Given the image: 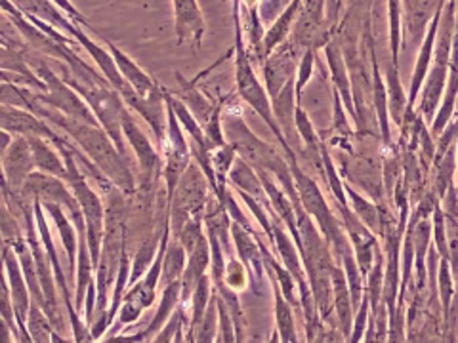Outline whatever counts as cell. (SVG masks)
I'll return each instance as SVG.
<instances>
[{
  "mask_svg": "<svg viewBox=\"0 0 458 343\" xmlns=\"http://www.w3.org/2000/svg\"><path fill=\"white\" fill-rule=\"evenodd\" d=\"M27 111L48 120L52 127H56L67 137H71L73 143L83 151V153L103 172V176L110 177L111 184L117 189L123 191L125 195L132 197L136 193L138 182L130 172L127 157L120 153L110 137V134H107L102 127H92L83 120L61 115L60 111H56V109H50L45 103H40L37 100L35 92Z\"/></svg>",
  "mask_w": 458,
  "mask_h": 343,
  "instance_id": "cell-1",
  "label": "cell"
},
{
  "mask_svg": "<svg viewBox=\"0 0 458 343\" xmlns=\"http://www.w3.org/2000/svg\"><path fill=\"white\" fill-rule=\"evenodd\" d=\"M233 23H235V85H237L239 98L247 105H250L269 127V130L274 132L279 145L282 147V151H285L289 162H296L294 151L275 118L272 98H269L266 86L258 80V75H256L252 67L250 52L245 46V38H242V23L241 21H233Z\"/></svg>",
  "mask_w": 458,
  "mask_h": 343,
  "instance_id": "cell-2",
  "label": "cell"
},
{
  "mask_svg": "<svg viewBox=\"0 0 458 343\" xmlns=\"http://www.w3.org/2000/svg\"><path fill=\"white\" fill-rule=\"evenodd\" d=\"M60 75L67 85L77 90L80 94V98L88 103L94 117L98 118L100 127L110 134L117 149L127 157V149L123 142V117L128 107L123 100V95L110 85H85V82L75 80L70 75V71H67V67H61Z\"/></svg>",
  "mask_w": 458,
  "mask_h": 343,
  "instance_id": "cell-3",
  "label": "cell"
},
{
  "mask_svg": "<svg viewBox=\"0 0 458 343\" xmlns=\"http://www.w3.org/2000/svg\"><path fill=\"white\" fill-rule=\"evenodd\" d=\"M212 195L205 172L193 160L184 172L182 180L170 199V229L172 239H178L184 225L193 217H205L209 199Z\"/></svg>",
  "mask_w": 458,
  "mask_h": 343,
  "instance_id": "cell-4",
  "label": "cell"
},
{
  "mask_svg": "<svg viewBox=\"0 0 458 343\" xmlns=\"http://www.w3.org/2000/svg\"><path fill=\"white\" fill-rule=\"evenodd\" d=\"M18 195L31 204L38 200V202H52V204L63 206V208L70 212L78 235H83V233L86 235L85 214L80 210L77 197L73 195L71 185L65 180H61V177L50 176L45 172H33Z\"/></svg>",
  "mask_w": 458,
  "mask_h": 343,
  "instance_id": "cell-5",
  "label": "cell"
},
{
  "mask_svg": "<svg viewBox=\"0 0 458 343\" xmlns=\"http://www.w3.org/2000/svg\"><path fill=\"white\" fill-rule=\"evenodd\" d=\"M123 132H125V142L132 147L134 153L138 159L140 176H138V189L145 191V193H155L159 182L163 180V168H165V159L150 142V137L143 134V130L136 125L130 109L125 111L123 117Z\"/></svg>",
  "mask_w": 458,
  "mask_h": 343,
  "instance_id": "cell-6",
  "label": "cell"
},
{
  "mask_svg": "<svg viewBox=\"0 0 458 343\" xmlns=\"http://www.w3.org/2000/svg\"><path fill=\"white\" fill-rule=\"evenodd\" d=\"M0 125H3L4 132H10L12 135L43 137V140L52 142L56 149L71 143L67 140V135H61L60 132L53 130L48 120L40 118L35 113L25 111V109L0 105Z\"/></svg>",
  "mask_w": 458,
  "mask_h": 343,
  "instance_id": "cell-7",
  "label": "cell"
},
{
  "mask_svg": "<svg viewBox=\"0 0 458 343\" xmlns=\"http://www.w3.org/2000/svg\"><path fill=\"white\" fill-rule=\"evenodd\" d=\"M105 46L110 48V52L113 53L120 75L125 77L128 86L136 92L142 100H145L147 103L160 105V107L167 105L165 86H160L153 77L147 75L136 61H134L130 56H127V53L119 46H115L111 40H105Z\"/></svg>",
  "mask_w": 458,
  "mask_h": 343,
  "instance_id": "cell-8",
  "label": "cell"
},
{
  "mask_svg": "<svg viewBox=\"0 0 458 343\" xmlns=\"http://www.w3.org/2000/svg\"><path fill=\"white\" fill-rule=\"evenodd\" d=\"M3 172H4V187L12 193H20L29 176L37 172L29 140L23 135L13 137L12 145L3 153Z\"/></svg>",
  "mask_w": 458,
  "mask_h": 343,
  "instance_id": "cell-9",
  "label": "cell"
},
{
  "mask_svg": "<svg viewBox=\"0 0 458 343\" xmlns=\"http://www.w3.org/2000/svg\"><path fill=\"white\" fill-rule=\"evenodd\" d=\"M232 237L235 242L237 256L242 262V265H245L249 271L252 292L256 296H260L262 294L260 282L264 281L266 264H264V254H262L260 242H258V233L249 231L242 225L232 222Z\"/></svg>",
  "mask_w": 458,
  "mask_h": 343,
  "instance_id": "cell-10",
  "label": "cell"
},
{
  "mask_svg": "<svg viewBox=\"0 0 458 343\" xmlns=\"http://www.w3.org/2000/svg\"><path fill=\"white\" fill-rule=\"evenodd\" d=\"M174 6V31L178 46L192 43L193 50L203 45L207 23L197 0H172Z\"/></svg>",
  "mask_w": 458,
  "mask_h": 343,
  "instance_id": "cell-11",
  "label": "cell"
},
{
  "mask_svg": "<svg viewBox=\"0 0 458 343\" xmlns=\"http://www.w3.org/2000/svg\"><path fill=\"white\" fill-rule=\"evenodd\" d=\"M3 257H4L6 282L10 286V296H12L13 311H16L18 324H27V317H29L33 298H31V292H29V286H27L25 274H23V269H21V264H20V257H18L16 252H13L12 246H8V244H4Z\"/></svg>",
  "mask_w": 458,
  "mask_h": 343,
  "instance_id": "cell-12",
  "label": "cell"
},
{
  "mask_svg": "<svg viewBox=\"0 0 458 343\" xmlns=\"http://www.w3.org/2000/svg\"><path fill=\"white\" fill-rule=\"evenodd\" d=\"M294 45L290 48V40L285 45L279 46L272 56H267L264 61V80H266V90L269 98H275L279 92L289 85V80L296 78L299 73V67L294 65Z\"/></svg>",
  "mask_w": 458,
  "mask_h": 343,
  "instance_id": "cell-13",
  "label": "cell"
},
{
  "mask_svg": "<svg viewBox=\"0 0 458 343\" xmlns=\"http://www.w3.org/2000/svg\"><path fill=\"white\" fill-rule=\"evenodd\" d=\"M73 38L90 53L92 60L96 61V65L100 67L102 75H103L107 80H110V85H111L120 95H123L130 86H128V82L125 80V77L120 75V71H119V67H117V63H115V58H113V53L110 52V48H107V46H105V48L98 46L83 29H80V25H77V31H75Z\"/></svg>",
  "mask_w": 458,
  "mask_h": 343,
  "instance_id": "cell-14",
  "label": "cell"
},
{
  "mask_svg": "<svg viewBox=\"0 0 458 343\" xmlns=\"http://www.w3.org/2000/svg\"><path fill=\"white\" fill-rule=\"evenodd\" d=\"M304 3L306 0H290V3L285 6V10L279 13L274 25L264 33V40H262V60L264 61L267 60V56H272V53L279 46L287 43L290 37V29L296 25V21H299Z\"/></svg>",
  "mask_w": 458,
  "mask_h": 343,
  "instance_id": "cell-15",
  "label": "cell"
},
{
  "mask_svg": "<svg viewBox=\"0 0 458 343\" xmlns=\"http://www.w3.org/2000/svg\"><path fill=\"white\" fill-rule=\"evenodd\" d=\"M210 265H212L210 241H209V237H205L203 241L199 242L197 249L190 254V257H187V267H185L182 279H180V282H182V299H180L182 307L185 304H190L199 281L205 277L207 271L210 269Z\"/></svg>",
  "mask_w": 458,
  "mask_h": 343,
  "instance_id": "cell-16",
  "label": "cell"
},
{
  "mask_svg": "<svg viewBox=\"0 0 458 343\" xmlns=\"http://www.w3.org/2000/svg\"><path fill=\"white\" fill-rule=\"evenodd\" d=\"M43 204L45 212L50 216V219L53 222V225H56L58 233H60V239H61V244L65 249V254H67V264H70V279H75L77 277V239H78V231L73 224L71 216H67L63 212V206L60 204H52V202H40Z\"/></svg>",
  "mask_w": 458,
  "mask_h": 343,
  "instance_id": "cell-17",
  "label": "cell"
},
{
  "mask_svg": "<svg viewBox=\"0 0 458 343\" xmlns=\"http://www.w3.org/2000/svg\"><path fill=\"white\" fill-rule=\"evenodd\" d=\"M321 20H323V0H306L299 16V21L294 25L292 45L296 48L299 46L312 48V43L317 38Z\"/></svg>",
  "mask_w": 458,
  "mask_h": 343,
  "instance_id": "cell-18",
  "label": "cell"
},
{
  "mask_svg": "<svg viewBox=\"0 0 458 343\" xmlns=\"http://www.w3.org/2000/svg\"><path fill=\"white\" fill-rule=\"evenodd\" d=\"M27 140H29L37 172H45L50 176L61 177L65 182L70 180V170H67L65 160L60 159L58 149H53L48 143V140H43V137H27Z\"/></svg>",
  "mask_w": 458,
  "mask_h": 343,
  "instance_id": "cell-19",
  "label": "cell"
},
{
  "mask_svg": "<svg viewBox=\"0 0 458 343\" xmlns=\"http://www.w3.org/2000/svg\"><path fill=\"white\" fill-rule=\"evenodd\" d=\"M92 271H96L92 262V254L88 249L86 242V235H78V257H77V277H75V307L77 311L85 313V301H86V294L88 288L94 284L92 279Z\"/></svg>",
  "mask_w": 458,
  "mask_h": 343,
  "instance_id": "cell-20",
  "label": "cell"
},
{
  "mask_svg": "<svg viewBox=\"0 0 458 343\" xmlns=\"http://www.w3.org/2000/svg\"><path fill=\"white\" fill-rule=\"evenodd\" d=\"M229 184L233 185L235 191H242V193L254 197L256 200L262 202L264 206L269 202L258 172H256L250 167V164H247L245 160L239 159V157H237V160L233 164L232 172H229Z\"/></svg>",
  "mask_w": 458,
  "mask_h": 343,
  "instance_id": "cell-21",
  "label": "cell"
},
{
  "mask_svg": "<svg viewBox=\"0 0 458 343\" xmlns=\"http://www.w3.org/2000/svg\"><path fill=\"white\" fill-rule=\"evenodd\" d=\"M167 222H168V219H167ZM165 227H167V224H165ZM165 227L159 229L157 233H153V235H150L142 242L136 256H134V259H132L128 288H132L134 284H138L145 277V273L150 271V267L153 265V259L157 257V254L160 250V242H163Z\"/></svg>",
  "mask_w": 458,
  "mask_h": 343,
  "instance_id": "cell-22",
  "label": "cell"
},
{
  "mask_svg": "<svg viewBox=\"0 0 458 343\" xmlns=\"http://www.w3.org/2000/svg\"><path fill=\"white\" fill-rule=\"evenodd\" d=\"M266 271L269 277L274 279V269L266 265ZM272 282H274V292H275V323H277V334L281 338V343H299V339H296V326H294V314H292L290 301L282 296L277 277Z\"/></svg>",
  "mask_w": 458,
  "mask_h": 343,
  "instance_id": "cell-23",
  "label": "cell"
},
{
  "mask_svg": "<svg viewBox=\"0 0 458 343\" xmlns=\"http://www.w3.org/2000/svg\"><path fill=\"white\" fill-rule=\"evenodd\" d=\"M182 299V282L176 281L172 282L168 286L163 288V298H160V304H159V309L155 313L153 321L150 323V326L145 328V332L150 338L157 336L163 328L167 326V323L172 319V314L176 313L178 309V304Z\"/></svg>",
  "mask_w": 458,
  "mask_h": 343,
  "instance_id": "cell-24",
  "label": "cell"
},
{
  "mask_svg": "<svg viewBox=\"0 0 458 343\" xmlns=\"http://www.w3.org/2000/svg\"><path fill=\"white\" fill-rule=\"evenodd\" d=\"M212 279L209 274H205L203 279L199 281L193 298H192V317L190 323L185 326V339L193 343L195 341V334H197V328L203 323L207 309L210 306V299H212Z\"/></svg>",
  "mask_w": 458,
  "mask_h": 343,
  "instance_id": "cell-25",
  "label": "cell"
},
{
  "mask_svg": "<svg viewBox=\"0 0 458 343\" xmlns=\"http://www.w3.org/2000/svg\"><path fill=\"white\" fill-rule=\"evenodd\" d=\"M35 219H37V229H38L40 241H43V244H45L46 254H48L50 262H52V267H53V274H56V282H58V286L61 288V298L71 296V294H70V288H67V279H65V274H63L61 265H60L56 246H53V241H52L50 227H48V224H46V212H45V208H43V204H40L38 200L35 202Z\"/></svg>",
  "mask_w": 458,
  "mask_h": 343,
  "instance_id": "cell-26",
  "label": "cell"
},
{
  "mask_svg": "<svg viewBox=\"0 0 458 343\" xmlns=\"http://www.w3.org/2000/svg\"><path fill=\"white\" fill-rule=\"evenodd\" d=\"M272 105L282 134H289V130L292 128L290 125H294L296 107H299V98H296V78L289 80V85L272 100Z\"/></svg>",
  "mask_w": 458,
  "mask_h": 343,
  "instance_id": "cell-27",
  "label": "cell"
},
{
  "mask_svg": "<svg viewBox=\"0 0 458 343\" xmlns=\"http://www.w3.org/2000/svg\"><path fill=\"white\" fill-rule=\"evenodd\" d=\"M187 257H190V254H187V250L184 249V244L178 239H170L168 249L165 252L163 277H160V284H163V288L182 279V274L187 267Z\"/></svg>",
  "mask_w": 458,
  "mask_h": 343,
  "instance_id": "cell-28",
  "label": "cell"
},
{
  "mask_svg": "<svg viewBox=\"0 0 458 343\" xmlns=\"http://www.w3.org/2000/svg\"><path fill=\"white\" fill-rule=\"evenodd\" d=\"M220 328V311H218V294L214 290V296L210 299V306L207 309V314L203 323L197 328L195 341L193 343H217V334Z\"/></svg>",
  "mask_w": 458,
  "mask_h": 343,
  "instance_id": "cell-29",
  "label": "cell"
},
{
  "mask_svg": "<svg viewBox=\"0 0 458 343\" xmlns=\"http://www.w3.org/2000/svg\"><path fill=\"white\" fill-rule=\"evenodd\" d=\"M332 282H334V304H336V314H339V319L342 323L344 332H349V314H352V304L354 301H349V294L346 290V282L340 271H332Z\"/></svg>",
  "mask_w": 458,
  "mask_h": 343,
  "instance_id": "cell-30",
  "label": "cell"
},
{
  "mask_svg": "<svg viewBox=\"0 0 458 343\" xmlns=\"http://www.w3.org/2000/svg\"><path fill=\"white\" fill-rule=\"evenodd\" d=\"M314 48H307L306 53L300 60V65H299V73H296V98H299V105L302 102V90L304 86L309 82V78H312V73H314Z\"/></svg>",
  "mask_w": 458,
  "mask_h": 343,
  "instance_id": "cell-31",
  "label": "cell"
},
{
  "mask_svg": "<svg viewBox=\"0 0 458 343\" xmlns=\"http://www.w3.org/2000/svg\"><path fill=\"white\" fill-rule=\"evenodd\" d=\"M247 267L242 265L241 259H232V262H227L225 267V282L229 288H233L235 292L242 290V288L247 286Z\"/></svg>",
  "mask_w": 458,
  "mask_h": 343,
  "instance_id": "cell-32",
  "label": "cell"
},
{
  "mask_svg": "<svg viewBox=\"0 0 458 343\" xmlns=\"http://www.w3.org/2000/svg\"><path fill=\"white\" fill-rule=\"evenodd\" d=\"M184 321H185V313H184V307H180V309H176V313L172 314V319L167 323L163 331H160L155 336L153 343H174V339H176V334L180 331V326L185 324Z\"/></svg>",
  "mask_w": 458,
  "mask_h": 343,
  "instance_id": "cell-33",
  "label": "cell"
},
{
  "mask_svg": "<svg viewBox=\"0 0 458 343\" xmlns=\"http://www.w3.org/2000/svg\"><path fill=\"white\" fill-rule=\"evenodd\" d=\"M346 269L349 277V286H352V294H354V306H359V279H357L356 265L349 256H346Z\"/></svg>",
  "mask_w": 458,
  "mask_h": 343,
  "instance_id": "cell-34",
  "label": "cell"
},
{
  "mask_svg": "<svg viewBox=\"0 0 458 343\" xmlns=\"http://www.w3.org/2000/svg\"><path fill=\"white\" fill-rule=\"evenodd\" d=\"M397 0H389V13H392V48H394V58H397V40H399V18H397Z\"/></svg>",
  "mask_w": 458,
  "mask_h": 343,
  "instance_id": "cell-35",
  "label": "cell"
},
{
  "mask_svg": "<svg viewBox=\"0 0 458 343\" xmlns=\"http://www.w3.org/2000/svg\"><path fill=\"white\" fill-rule=\"evenodd\" d=\"M241 0H233V21H241Z\"/></svg>",
  "mask_w": 458,
  "mask_h": 343,
  "instance_id": "cell-36",
  "label": "cell"
},
{
  "mask_svg": "<svg viewBox=\"0 0 458 343\" xmlns=\"http://www.w3.org/2000/svg\"><path fill=\"white\" fill-rule=\"evenodd\" d=\"M4 338H3V343H12V338H13V334H12V331H10V328L4 324Z\"/></svg>",
  "mask_w": 458,
  "mask_h": 343,
  "instance_id": "cell-37",
  "label": "cell"
},
{
  "mask_svg": "<svg viewBox=\"0 0 458 343\" xmlns=\"http://www.w3.org/2000/svg\"><path fill=\"white\" fill-rule=\"evenodd\" d=\"M289 3H290V0H285V6H287V4H289Z\"/></svg>",
  "mask_w": 458,
  "mask_h": 343,
  "instance_id": "cell-38",
  "label": "cell"
}]
</instances>
